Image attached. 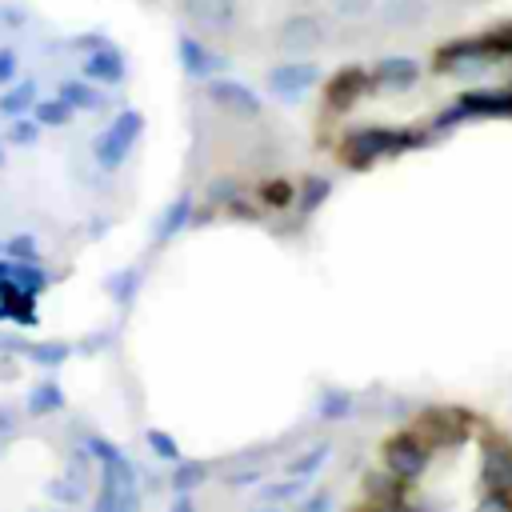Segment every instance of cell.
<instances>
[{
	"mask_svg": "<svg viewBox=\"0 0 512 512\" xmlns=\"http://www.w3.org/2000/svg\"><path fill=\"white\" fill-rule=\"evenodd\" d=\"M260 200L272 204V208H284V204L296 200V188L288 180H268V184H260Z\"/></svg>",
	"mask_w": 512,
	"mask_h": 512,
	"instance_id": "cell-23",
	"label": "cell"
},
{
	"mask_svg": "<svg viewBox=\"0 0 512 512\" xmlns=\"http://www.w3.org/2000/svg\"><path fill=\"white\" fill-rule=\"evenodd\" d=\"M192 220V200L188 196H176L172 204H168V212L160 216V228H156V240H172L184 224Z\"/></svg>",
	"mask_w": 512,
	"mask_h": 512,
	"instance_id": "cell-18",
	"label": "cell"
},
{
	"mask_svg": "<svg viewBox=\"0 0 512 512\" xmlns=\"http://www.w3.org/2000/svg\"><path fill=\"white\" fill-rule=\"evenodd\" d=\"M496 64L500 60L484 44V36H460V40H448L436 52V72L440 76H456V80H476V76H484Z\"/></svg>",
	"mask_w": 512,
	"mask_h": 512,
	"instance_id": "cell-2",
	"label": "cell"
},
{
	"mask_svg": "<svg viewBox=\"0 0 512 512\" xmlns=\"http://www.w3.org/2000/svg\"><path fill=\"white\" fill-rule=\"evenodd\" d=\"M472 116H512V84L508 88H468L452 100V108H444L436 116L432 128H456L460 120H472Z\"/></svg>",
	"mask_w": 512,
	"mask_h": 512,
	"instance_id": "cell-3",
	"label": "cell"
},
{
	"mask_svg": "<svg viewBox=\"0 0 512 512\" xmlns=\"http://www.w3.org/2000/svg\"><path fill=\"white\" fill-rule=\"evenodd\" d=\"M36 136H40V124H36V120L12 116V128H8V140H12V144H32Z\"/></svg>",
	"mask_w": 512,
	"mask_h": 512,
	"instance_id": "cell-26",
	"label": "cell"
},
{
	"mask_svg": "<svg viewBox=\"0 0 512 512\" xmlns=\"http://www.w3.org/2000/svg\"><path fill=\"white\" fill-rule=\"evenodd\" d=\"M372 92V72L364 64H344L328 84H324V104L328 112H348L360 96Z\"/></svg>",
	"mask_w": 512,
	"mask_h": 512,
	"instance_id": "cell-9",
	"label": "cell"
},
{
	"mask_svg": "<svg viewBox=\"0 0 512 512\" xmlns=\"http://www.w3.org/2000/svg\"><path fill=\"white\" fill-rule=\"evenodd\" d=\"M424 144V132L412 128H388V124H364V128H348L340 140V160L348 168H368L376 160H392L408 148Z\"/></svg>",
	"mask_w": 512,
	"mask_h": 512,
	"instance_id": "cell-1",
	"label": "cell"
},
{
	"mask_svg": "<svg viewBox=\"0 0 512 512\" xmlns=\"http://www.w3.org/2000/svg\"><path fill=\"white\" fill-rule=\"evenodd\" d=\"M332 8L340 16H348V20H360V16H368L376 8V0H332Z\"/></svg>",
	"mask_w": 512,
	"mask_h": 512,
	"instance_id": "cell-28",
	"label": "cell"
},
{
	"mask_svg": "<svg viewBox=\"0 0 512 512\" xmlns=\"http://www.w3.org/2000/svg\"><path fill=\"white\" fill-rule=\"evenodd\" d=\"M320 84V68L312 60H284L268 72V92L276 100H304V92H312Z\"/></svg>",
	"mask_w": 512,
	"mask_h": 512,
	"instance_id": "cell-7",
	"label": "cell"
},
{
	"mask_svg": "<svg viewBox=\"0 0 512 512\" xmlns=\"http://www.w3.org/2000/svg\"><path fill=\"white\" fill-rule=\"evenodd\" d=\"M180 12L208 32H228L240 16V0H180Z\"/></svg>",
	"mask_w": 512,
	"mask_h": 512,
	"instance_id": "cell-12",
	"label": "cell"
},
{
	"mask_svg": "<svg viewBox=\"0 0 512 512\" xmlns=\"http://www.w3.org/2000/svg\"><path fill=\"white\" fill-rule=\"evenodd\" d=\"M276 44H280V52H288V56L316 52V48L324 44V20H320L316 12H292V16L280 24Z\"/></svg>",
	"mask_w": 512,
	"mask_h": 512,
	"instance_id": "cell-8",
	"label": "cell"
},
{
	"mask_svg": "<svg viewBox=\"0 0 512 512\" xmlns=\"http://www.w3.org/2000/svg\"><path fill=\"white\" fill-rule=\"evenodd\" d=\"M368 72H372V88H392V92H400V88H412V84L420 80V60H416V56H384V60H376Z\"/></svg>",
	"mask_w": 512,
	"mask_h": 512,
	"instance_id": "cell-14",
	"label": "cell"
},
{
	"mask_svg": "<svg viewBox=\"0 0 512 512\" xmlns=\"http://www.w3.org/2000/svg\"><path fill=\"white\" fill-rule=\"evenodd\" d=\"M20 352H28L36 364H60L68 356V344H20Z\"/></svg>",
	"mask_w": 512,
	"mask_h": 512,
	"instance_id": "cell-25",
	"label": "cell"
},
{
	"mask_svg": "<svg viewBox=\"0 0 512 512\" xmlns=\"http://www.w3.org/2000/svg\"><path fill=\"white\" fill-rule=\"evenodd\" d=\"M480 36H484V44L492 48L496 60H512V20H500V24L484 28Z\"/></svg>",
	"mask_w": 512,
	"mask_h": 512,
	"instance_id": "cell-22",
	"label": "cell"
},
{
	"mask_svg": "<svg viewBox=\"0 0 512 512\" xmlns=\"http://www.w3.org/2000/svg\"><path fill=\"white\" fill-rule=\"evenodd\" d=\"M480 476L488 492H512V444L508 440H492L480 448Z\"/></svg>",
	"mask_w": 512,
	"mask_h": 512,
	"instance_id": "cell-13",
	"label": "cell"
},
{
	"mask_svg": "<svg viewBox=\"0 0 512 512\" xmlns=\"http://www.w3.org/2000/svg\"><path fill=\"white\" fill-rule=\"evenodd\" d=\"M148 444H152L160 456H176V444H172V436H164V432H148Z\"/></svg>",
	"mask_w": 512,
	"mask_h": 512,
	"instance_id": "cell-31",
	"label": "cell"
},
{
	"mask_svg": "<svg viewBox=\"0 0 512 512\" xmlns=\"http://www.w3.org/2000/svg\"><path fill=\"white\" fill-rule=\"evenodd\" d=\"M0 164H4V148H0Z\"/></svg>",
	"mask_w": 512,
	"mask_h": 512,
	"instance_id": "cell-35",
	"label": "cell"
},
{
	"mask_svg": "<svg viewBox=\"0 0 512 512\" xmlns=\"http://www.w3.org/2000/svg\"><path fill=\"white\" fill-rule=\"evenodd\" d=\"M140 132H144V116L140 112H120L100 136H96V144H92V152H96V164L100 168H120L124 160H128V152H132V144L140 140Z\"/></svg>",
	"mask_w": 512,
	"mask_h": 512,
	"instance_id": "cell-4",
	"label": "cell"
},
{
	"mask_svg": "<svg viewBox=\"0 0 512 512\" xmlns=\"http://www.w3.org/2000/svg\"><path fill=\"white\" fill-rule=\"evenodd\" d=\"M8 428H12V412H8V408H0V436H4Z\"/></svg>",
	"mask_w": 512,
	"mask_h": 512,
	"instance_id": "cell-34",
	"label": "cell"
},
{
	"mask_svg": "<svg viewBox=\"0 0 512 512\" xmlns=\"http://www.w3.org/2000/svg\"><path fill=\"white\" fill-rule=\"evenodd\" d=\"M4 252H8V256H16V260L36 264V240H32V236H12V240L4 244Z\"/></svg>",
	"mask_w": 512,
	"mask_h": 512,
	"instance_id": "cell-27",
	"label": "cell"
},
{
	"mask_svg": "<svg viewBox=\"0 0 512 512\" xmlns=\"http://www.w3.org/2000/svg\"><path fill=\"white\" fill-rule=\"evenodd\" d=\"M60 404H64L60 384L44 380V384H36V388H32V396H28V416H48V412H56Z\"/></svg>",
	"mask_w": 512,
	"mask_h": 512,
	"instance_id": "cell-20",
	"label": "cell"
},
{
	"mask_svg": "<svg viewBox=\"0 0 512 512\" xmlns=\"http://www.w3.org/2000/svg\"><path fill=\"white\" fill-rule=\"evenodd\" d=\"M428 440H424V432L412 424V428H404V432H396L388 444H384V452H380V460H384V468H388V476H396L400 484L408 480V476H416L420 468H424V460H428Z\"/></svg>",
	"mask_w": 512,
	"mask_h": 512,
	"instance_id": "cell-5",
	"label": "cell"
},
{
	"mask_svg": "<svg viewBox=\"0 0 512 512\" xmlns=\"http://www.w3.org/2000/svg\"><path fill=\"white\" fill-rule=\"evenodd\" d=\"M476 512H512V492H488Z\"/></svg>",
	"mask_w": 512,
	"mask_h": 512,
	"instance_id": "cell-29",
	"label": "cell"
},
{
	"mask_svg": "<svg viewBox=\"0 0 512 512\" xmlns=\"http://www.w3.org/2000/svg\"><path fill=\"white\" fill-rule=\"evenodd\" d=\"M92 512H136V488H132V468L124 456L104 460V484L92 504Z\"/></svg>",
	"mask_w": 512,
	"mask_h": 512,
	"instance_id": "cell-6",
	"label": "cell"
},
{
	"mask_svg": "<svg viewBox=\"0 0 512 512\" xmlns=\"http://www.w3.org/2000/svg\"><path fill=\"white\" fill-rule=\"evenodd\" d=\"M208 100L220 108V112H228V116H240V120H256L260 116V96L248 88V84H240V80H208Z\"/></svg>",
	"mask_w": 512,
	"mask_h": 512,
	"instance_id": "cell-10",
	"label": "cell"
},
{
	"mask_svg": "<svg viewBox=\"0 0 512 512\" xmlns=\"http://www.w3.org/2000/svg\"><path fill=\"white\" fill-rule=\"evenodd\" d=\"M424 12H428L424 0H384L380 20H384L388 28H416V24L424 20Z\"/></svg>",
	"mask_w": 512,
	"mask_h": 512,
	"instance_id": "cell-16",
	"label": "cell"
},
{
	"mask_svg": "<svg viewBox=\"0 0 512 512\" xmlns=\"http://www.w3.org/2000/svg\"><path fill=\"white\" fill-rule=\"evenodd\" d=\"M28 108H36V84H32V80H20L16 88H8V92L0 96V112H4V116H24Z\"/></svg>",
	"mask_w": 512,
	"mask_h": 512,
	"instance_id": "cell-19",
	"label": "cell"
},
{
	"mask_svg": "<svg viewBox=\"0 0 512 512\" xmlns=\"http://www.w3.org/2000/svg\"><path fill=\"white\" fill-rule=\"evenodd\" d=\"M200 476H204V464H184V468L176 472V484L188 488V484H200Z\"/></svg>",
	"mask_w": 512,
	"mask_h": 512,
	"instance_id": "cell-30",
	"label": "cell"
},
{
	"mask_svg": "<svg viewBox=\"0 0 512 512\" xmlns=\"http://www.w3.org/2000/svg\"><path fill=\"white\" fill-rule=\"evenodd\" d=\"M8 80H16V52H0V84H8Z\"/></svg>",
	"mask_w": 512,
	"mask_h": 512,
	"instance_id": "cell-32",
	"label": "cell"
},
{
	"mask_svg": "<svg viewBox=\"0 0 512 512\" xmlns=\"http://www.w3.org/2000/svg\"><path fill=\"white\" fill-rule=\"evenodd\" d=\"M132 284H136V272H124V276L112 280V292H116L120 300H128V296H132Z\"/></svg>",
	"mask_w": 512,
	"mask_h": 512,
	"instance_id": "cell-33",
	"label": "cell"
},
{
	"mask_svg": "<svg viewBox=\"0 0 512 512\" xmlns=\"http://www.w3.org/2000/svg\"><path fill=\"white\" fill-rule=\"evenodd\" d=\"M124 72H128L124 52H120L112 40H104L100 48H92V52L84 56V76H88V80H96V84H120V80H124Z\"/></svg>",
	"mask_w": 512,
	"mask_h": 512,
	"instance_id": "cell-15",
	"label": "cell"
},
{
	"mask_svg": "<svg viewBox=\"0 0 512 512\" xmlns=\"http://www.w3.org/2000/svg\"><path fill=\"white\" fill-rule=\"evenodd\" d=\"M328 192H332V184H328L324 176H308V180H304V196H300V208H304V212H312L316 204H324V200H328Z\"/></svg>",
	"mask_w": 512,
	"mask_h": 512,
	"instance_id": "cell-24",
	"label": "cell"
},
{
	"mask_svg": "<svg viewBox=\"0 0 512 512\" xmlns=\"http://www.w3.org/2000/svg\"><path fill=\"white\" fill-rule=\"evenodd\" d=\"M176 56H180V68H184L192 80H208V76H216V72L228 68V60H224L220 52H212L204 40H196L192 32H180V36H176Z\"/></svg>",
	"mask_w": 512,
	"mask_h": 512,
	"instance_id": "cell-11",
	"label": "cell"
},
{
	"mask_svg": "<svg viewBox=\"0 0 512 512\" xmlns=\"http://www.w3.org/2000/svg\"><path fill=\"white\" fill-rule=\"evenodd\" d=\"M56 96H60V100H64L72 112H96V108L104 104V96H100V92H96L88 80H64Z\"/></svg>",
	"mask_w": 512,
	"mask_h": 512,
	"instance_id": "cell-17",
	"label": "cell"
},
{
	"mask_svg": "<svg viewBox=\"0 0 512 512\" xmlns=\"http://www.w3.org/2000/svg\"><path fill=\"white\" fill-rule=\"evenodd\" d=\"M32 112H36V124H40V128H44V124H48V128H64V124L72 120V108H68L60 96L36 100V108H32Z\"/></svg>",
	"mask_w": 512,
	"mask_h": 512,
	"instance_id": "cell-21",
	"label": "cell"
}]
</instances>
